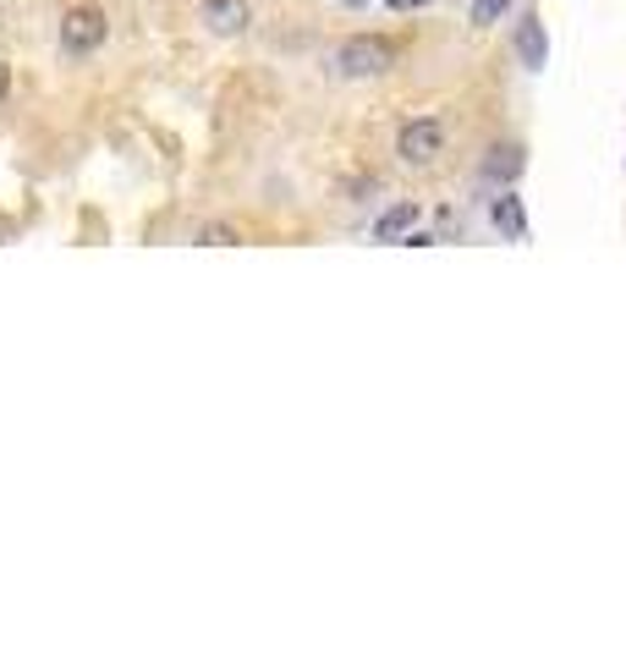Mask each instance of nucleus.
<instances>
[{
    "mask_svg": "<svg viewBox=\"0 0 626 659\" xmlns=\"http://www.w3.org/2000/svg\"><path fill=\"white\" fill-rule=\"evenodd\" d=\"M330 66H335V77L363 83V77H379V72H390V66H396V44H390V39H379V33H352V39H341V44H335Z\"/></svg>",
    "mask_w": 626,
    "mask_h": 659,
    "instance_id": "nucleus-1",
    "label": "nucleus"
},
{
    "mask_svg": "<svg viewBox=\"0 0 626 659\" xmlns=\"http://www.w3.org/2000/svg\"><path fill=\"white\" fill-rule=\"evenodd\" d=\"M105 39H111V17L100 6H72L61 17V50L66 55H94Z\"/></svg>",
    "mask_w": 626,
    "mask_h": 659,
    "instance_id": "nucleus-2",
    "label": "nucleus"
},
{
    "mask_svg": "<svg viewBox=\"0 0 626 659\" xmlns=\"http://www.w3.org/2000/svg\"><path fill=\"white\" fill-rule=\"evenodd\" d=\"M396 155L407 165H435L446 155V127L435 122V116H413V122H401V133H396Z\"/></svg>",
    "mask_w": 626,
    "mask_h": 659,
    "instance_id": "nucleus-3",
    "label": "nucleus"
},
{
    "mask_svg": "<svg viewBox=\"0 0 626 659\" xmlns=\"http://www.w3.org/2000/svg\"><path fill=\"white\" fill-rule=\"evenodd\" d=\"M511 44H517V61H522L528 72H544V61H550V39H544V22H539L533 11L517 22V39H511Z\"/></svg>",
    "mask_w": 626,
    "mask_h": 659,
    "instance_id": "nucleus-4",
    "label": "nucleus"
},
{
    "mask_svg": "<svg viewBox=\"0 0 626 659\" xmlns=\"http://www.w3.org/2000/svg\"><path fill=\"white\" fill-rule=\"evenodd\" d=\"M248 22H253V6H248V0H204V28H209V33L231 39V33H242Z\"/></svg>",
    "mask_w": 626,
    "mask_h": 659,
    "instance_id": "nucleus-5",
    "label": "nucleus"
},
{
    "mask_svg": "<svg viewBox=\"0 0 626 659\" xmlns=\"http://www.w3.org/2000/svg\"><path fill=\"white\" fill-rule=\"evenodd\" d=\"M418 220H424V203L401 198V203H390V209H385V215L374 220V237H379V242H407Z\"/></svg>",
    "mask_w": 626,
    "mask_h": 659,
    "instance_id": "nucleus-6",
    "label": "nucleus"
},
{
    "mask_svg": "<svg viewBox=\"0 0 626 659\" xmlns=\"http://www.w3.org/2000/svg\"><path fill=\"white\" fill-rule=\"evenodd\" d=\"M494 231L500 237H511V242H522L528 237V215H522V198H494Z\"/></svg>",
    "mask_w": 626,
    "mask_h": 659,
    "instance_id": "nucleus-7",
    "label": "nucleus"
},
{
    "mask_svg": "<svg viewBox=\"0 0 626 659\" xmlns=\"http://www.w3.org/2000/svg\"><path fill=\"white\" fill-rule=\"evenodd\" d=\"M483 176H489V181H517V176H522V149H517V144H494L489 160H483Z\"/></svg>",
    "mask_w": 626,
    "mask_h": 659,
    "instance_id": "nucleus-8",
    "label": "nucleus"
},
{
    "mask_svg": "<svg viewBox=\"0 0 626 659\" xmlns=\"http://www.w3.org/2000/svg\"><path fill=\"white\" fill-rule=\"evenodd\" d=\"M198 248H237L242 242V231L237 226H226V220H209V226H198V237H192Z\"/></svg>",
    "mask_w": 626,
    "mask_h": 659,
    "instance_id": "nucleus-9",
    "label": "nucleus"
},
{
    "mask_svg": "<svg viewBox=\"0 0 626 659\" xmlns=\"http://www.w3.org/2000/svg\"><path fill=\"white\" fill-rule=\"evenodd\" d=\"M500 11H505V0H478V6H472V22L489 28V22H500Z\"/></svg>",
    "mask_w": 626,
    "mask_h": 659,
    "instance_id": "nucleus-10",
    "label": "nucleus"
},
{
    "mask_svg": "<svg viewBox=\"0 0 626 659\" xmlns=\"http://www.w3.org/2000/svg\"><path fill=\"white\" fill-rule=\"evenodd\" d=\"M390 11H424V6H435V0H385Z\"/></svg>",
    "mask_w": 626,
    "mask_h": 659,
    "instance_id": "nucleus-11",
    "label": "nucleus"
},
{
    "mask_svg": "<svg viewBox=\"0 0 626 659\" xmlns=\"http://www.w3.org/2000/svg\"><path fill=\"white\" fill-rule=\"evenodd\" d=\"M6 88H11V72H6V61H0V100H6Z\"/></svg>",
    "mask_w": 626,
    "mask_h": 659,
    "instance_id": "nucleus-12",
    "label": "nucleus"
},
{
    "mask_svg": "<svg viewBox=\"0 0 626 659\" xmlns=\"http://www.w3.org/2000/svg\"><path fill=\"white\" fill-rule=\"evenodd\" d=\"M346 6H368V0H346Z\"/></svg>",
    "mask_w": 626,
    "mask_h": 659,
    "instance_id": "nucleus-13",
    "label": "nucleus"
}]
</instances>
